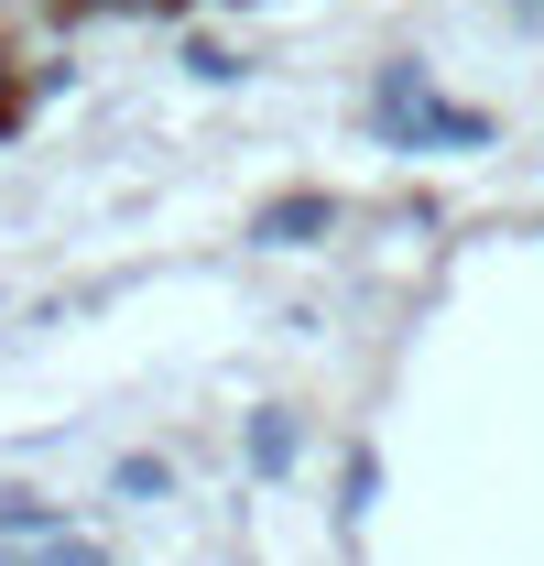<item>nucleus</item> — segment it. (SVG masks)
Segmentation results:
<instances>
[{
  "mask_svg": "<svg viewBox=\"0 0 544 566\" xmlns=\"http://www.w3.org/2000/svg\"><path fill=\"white\" fill-rule=\"evenodd\" d=\"M76 11H153V0H76Z\"/></svg>",
  "mask_w": 544,
  "mask_h": 566,
  "instance_id": "0eeeda50",
  "label": "nucleus"
},
{
  "mask_svg": "<svg viewBox=\"0 0 544 566\" xmlns=\"http://www.w3.org/2000/svg\"><path fill=\"white\" fill-rule=\"evenodd\" d=\"M523 11H544V0H523Z\"/></svg>",
  "mask_w": 544,
  "mask_h": 566,
  "instance_id": "6e6552de",
  "label": "nucleus"
},
{
  "mask_svg": "<svg viewBox=\"0 0 544 566\" xmlns=\"http://www.w3.org/2000/svg\"><path fill=\"white\" fill-rule=\"evenodd\" d=\"M534 240H544V218H534Z\"/></svg>",
  "mask_w": 544,
  "mask_h": 566,
  "instance_id": "1a4fd4ad",
  "label": "nucleus"
},
{
  "mask_svg": "<svg viewBox=\"0 0 544 566\" xmlns=\"http://www.w3.org/2000/svg\"><path fill=\"white\" fill-rule=\"evenodd\" d=\"M164 480H175L164 458H121V480H109V491H121V501H153V491H164Z\"/></svg>",
  "mask_w": 544,
  "mask_h": 566,
  "instance_id": "39448f33",
  "label": "nucleus"
},
{
  "mask_svg": "<svg viewBox=\"0 0 544 566\" xmlns=\"http://www.w3.org/2000/svg\"><path fill=\"white\" fill-rule=\"evenodd\" d=\"M11 109H22V87H11V55H0V132H11Z\"/></svg>",
  "mask_w": 544,
  "mask_h": 566,
  "instance_id": "423d86ee",
  "label": "nucleus"
},
{
  "mask_svg": "<svg viewBox=\"0 0 544 566\" xmlns=\"http://www.w3.org/2000/svg\"><path fill=\"white\" fill-rule=\"evenodd\" d=\"M338 229V197H272L262 218H251V240H272V251H305V240H327Z\"/></svg>",
  "mask_w": 544,
  "mask_h": 566,
  "instance_id": "f03ea898",
  "label": "nucleus"
},
{
  "mask_svg": "<svg viewBox=\"0 0 544 566\" xmlns=\"http://www.w3.org/2000/svg\"><path fill=\"white\" fill-rule=\"evenodd\" d=\"M251 469H294V424H283V415L251 424Z\"/></svg>",
  "mask_w": 544,
  "mask_h": 566,
  "instance_id": "7ed1b4c3",
  "label": "nucleus"
},
{
  "mask_svg": "<svg viewBox=\"0 0 544 566\" xmlns=\"http://www.w3.org/2000/svg\"><path fill=\"white\" fill-rule=\"evenodd\" d=\"M370 120H381L393 142H414V153H436V142L479 153V142H490V120H479V109H458V98H436V87H425V66H381V87H370Z\"/></svg>",
  "mask_w": 544,
  "mask_h": 566,
  "instance_id": "f257e3e1",
  "label": "nucleus"
},
{
  "mask_svg": "<svg viewBox=\"0 0 544 566\" xmlns=\"http://www.w3.org/2000/svg\"><path fill=\"white\" fill-rule=\"evenodd\" d=\"M0 534H55V501H33V491H11V501H0Z\"/></svg>",
  "mask_w": 544,
  "mask_h": 566,
  "instance_id": "20e7f679",
  "label": "nucleus"
}]
</instances>
